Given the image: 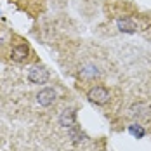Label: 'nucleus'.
<instances>
[{"label": "nucleus", "mask_w": 151, "mask_h": 151, "mask_svg": "<svg viewBox=\"0 0 151 151\" xmlns=\"http://www.w3.org/2000/svg\"><path fill=\"white\" fill-rule=\"evenodd\" d=\"M28 80L35 85H44L49 82V71H47L44 66L37 64V66H31L28 70Z\"/></svg>", "instance_id": "f257e3e1"}, {"label": "nucleus", "mask_w": 151, "mask_h": 151, "mask_svg": "<svg viewBox=\"0 0 151 151\" xmlns=\"http://www.w3.org/2000/svg\"><path fill=\"white\" fill-rule=\"evenodd\" d=\"M87 97L91 99L92 103L103 106L109 101V91L106 87H103V85H96V87H92L91 91H89V96Z\"/></svg>", "instance_id": "f03ea898"}, {"label": "nucleus", "mask_w": 151, "mask_h": 151, "mask_svg": "<svg viewBox=\"0 0 151 151\" xmlns=\"http://www.w3.org/2000/svg\"><path fill=\"white\" fill-rule=\"evenodd\" d=\"M28 58H30V47L26 44H17V45L12 47L11 59L14 63H24V61H28Z\"/></svg>", "instance_id": "7ed1b4c3"}, {"label": "nucleus", "mask_w": 151, "mask_h": 151, "mask_svg": "<svg viewBox=\"0 0 151 151\" xmlns=\"http://www.w3.org/2000/svg\"><path fill=\"white\" fill-rule=\"evenodd\" d=\"M56 97H58V94H56L54 89H42L37 94V103L40 106H44V108H49V106H52L56 103Z\"/></svg>", "instance_id": "20e7f679"}, {"label": "nucleus", "mask_w": 151, "mask_h": 151, "mask_svg": "<svg viewBox=\"0 0 151 151\" xmlns=\"http://www.w3.org/2000/svg\"><path fill=\"white\" fill-rule=\"evenodd\" d=\"M129 111H130V116H132V118L141 120V118H148V116H150L151 108L148 104H144V103H136V104L130 106Z\"/></svg>", "instance_id": "39448f33"}, {"label": "nucleus", "mask_w": 151, "mask_h": 151, "mask_svg": "<svg viewBox=\"0 0 151 151\" xmlns=\"http://www.w3.org/2000/svg\"><path fill=\"white\" fill-rule=\"evenodd\" d=\"M75 109L73 108H66V109H63L59 115V123L64 127V129H68V127H71L73 123H76L75 122Z\"/></svg>", "instance_id": "423d86ee"}, {"label": "nucleus", "mask_w": 151, "mask_h": 151, "mask_svg": "<svg viewBox=\"0 0 151 151\" xmlns=\"http://www.w3.org/2000/svg\"><path fill=\"white\" fill-rule=\"evenodd\" d=\"M116 26L123 33H134V31H137V23L134 19H130V17H120L116 21Z\"/></svg>", "instance_id": "0eeeda50"}, {"label": "nucleus", "mask_w": 151, "mask_h": 151, "mask_svg": "<svg viewBox=\"0 0 151 151\" xmlns=\"http://www.w3.org/2000/svg\"><path fill=\"white\" fill-rule=\"evenodd\" d=\"M68 136H70V139L75 142V144H78V142H82L83 139H85V134L82 132V129L76 125V123H73L71 127H68Z\"/></svg>", "instance_id": "6e6552de"}, {"label": "nucleus", "mask_w": 151, "mask_h": 151, "mask_svg": "<svg viewBox=\"0 0 151 151\" xmlns=\"http://www.w3.org/2000/svg\"><path fill=\"white\" fill-rule=\"evenodd\" d=\"M80 75L83 76V78H96V76L99 75V71H97V68L87 64V66H83V68L80 70Z\"/></svg>", "instance_id": "1a4fd4ad"}, {"label": "nucleus", "mask_w": 151, "mask_h": 151, "mask_svg": "<svg viewBox=\"0 0 151 151\" xmlns=\"http://www.w3.org/2000/svg\"><path fill=\"white\" fill-rule=\"evenodd\" d=\"M129 130H130V134H132V136H136V137H142L144 134H146V132H144V129H142L141 125H137V123L130 125V129H129Z\"/></svg>", "instance_id": "9d476101"}]
</instances>
